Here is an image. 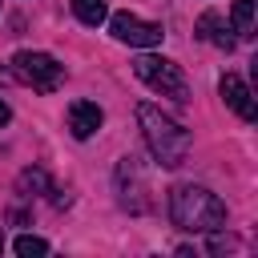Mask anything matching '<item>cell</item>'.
Instances as JSON below:
<instances>
[{"label": "cell", "mask_w": 258, "mask_h": 258, "mask_svg": "<svg viewBox=\"0 0 258 258\" xmlns=\"http://www.w3.org/2000/svg\"><path fill=\"white\" fill-rule=\"evenodd\" d=\"M169 218L185 234H210L226 226V202L206 185H173L169 194Z\"/></svg>", "instance_id": "1"}, {"label": "cell", "mask_w": 258, "mask_h": 258, "mask_svg": "<svg viewBox=\"0 0 258 258\" xmlns=\"http://www.w3.org/2000/svg\"><path fill=\"white\" fill-rule=\"evenodd\" d=\"M137 121H141L145 145H149V153H153V161H157V165H165V169L185 165L189 145H194L189 129H181V125H177L169 113H161L157 105H137Z\"/></svg>", "instance_id": "2"}, {"label": "cell", "mask_w": 258, "mask_h": 258, "mask_svg": "<svg viewBox=\"0 0 258 258\" xmlns=\"http://www.w3.org/2000/svg\"><path fill=\"white\" fill-rule=\"evenodd\" d=\"M12 73H16L24 85H32L36 93H56L60 81H64V64H60L56 56L32 52V48H24V52L12 56Z\"/></svg>", "instance_id": "3"}, {"label": "cell", "mask_w": 258, "mask_h": 258, "mask_svg": "<svg viewBox=\"0 0 258 258\" xmlns=\"http://www.w3.org/2000/svg\"><path fill=\"white\" fill-rule=\"evenodd\" d=\"M133 73L153 89V93H161V97H173V101H189V89H185V77H181V69L173 64V60H165V56H137L133 60Z\"/></svg>", "instance_id": "4"}, {"label": "cell", "mask_w": 258, "mask_h": 258, "mask_svg": "<svg viewBox=\"0 0 258 258\" xmlns=\"http://www.w3.org/2000/svg\"><path fill=\"white\" fill-rule=\"evenodd\" d=\"M109 32L121 40V44H133V48H153V44H161V24H153V20H141V16H133V12H113L109 16Z\"/></svg>", "instance_id": "5"}, {"label": "cell", "mask_w": 258, "mask_h": 258, "mask_svg": "<svg viewBox=\"0 0 258 258\" xmlns=\"http://www.w3.org/2000/svg\"><path fill=\"white\" fill-rule=\"evenodd\" d=\"M218 93H222V101H226L242 121H254V117H258V109H254V93H250V85H246L238 73H226V77L218 81Z\"/></svg>", "instance_id": "6"}, {"label": "cell", "mask_w": 258, "mask_h": 258, "mask_svg": "<svg viewBox=\"0 0 258 258\" xmlns=\"http://www.w3.org/2000/svg\"><path fill=\"white\" fill-rule=\"evenodd\" d=\"M101 121H105V113H101V105L97 101H73L69 105V129H73V137H93L97 129H101Z\"/></svg>", "instance_id": "7"}, {"label": "cell", "mask_w": 258, "mask_h": 258, "mask_svg": "<svg viewBox=\"0 0 258 258\" xmlns=\"http://www.w3.org/2000/svg\"><path fill=\"white\" fill-rule=\"evenodd\" d=\"M198 36L206 44H214V48H234V36H230V28H226V20L218 12H202L198 16Z\"/></svg>", "instance_id": "8"}, {"label": "cell", "mask_w": 258, "mask_h": 258, "mask_svg": "<svg viewBox=\"0 0 258 258\" xmlns=\"http://www.w3.org/2000/svg\"><path fill=\"white\" fill-rule=\"evenodd\" d=\"M230 32L254 36V0H234V8H230Z\"/></svg>", "instance_id": "9"}, {"label": "cell", "mask_w": 258, "mask_h": 258, "mask_svg": "<svg viewBox=\"0 0 258 258\" xmlns=\"http://www.w3.org/2000/svg\"><path fill=\"white\" fill-rule=\"evenodd\" d=\"M73 12H77V20H81V24L97 28V24L109 16V0H73Z\"/></svg>", "instance_id": "10"}, {"label": "cell", "mask_w": 258, "mask_h": 258, "mask_svg": "<svg viewBox=\"0 0 258 258\" xmlns=\"http://www.w3.org/2000/svg\"><path fill=\"white\" fill-rule=\"evenodd\" d=\"M12 250H16L20 258H40V254H48V242L36 238V234H20V238L12 242Z\"/></svg>", "instance_id": "11"}, {"label": "cell", "mask_w": 258, "mask_h": 258, "mask_svg": "<svg viewBox=\"0 0 258 258\" xmlns=\"http://www.w3.org/2000/svg\"><path fill=\"white\" fill-rule=\"evenodd\" d=\"M20 189H48V177L40 169H24L20 173Z\"/></svg>", "instance_id": "12"}, {"label": "cell", "mask_w": 258, "mask_h": 258, "mask_svg": "<svg viewBox=\"0 0 258 258\" xmlns=\"http://www.w3.org/2000/svg\"><path fill=\"white\" fill-rule=\"evenodd\" d=\"M8 117H12V109H8V101L0 97V125H8Z\"/></svg>", "instance_id": "13"}, {"label": "cell", "mask_w": 258, "mask_h": 258, "mask_svg": "<svg viewBox=\"0 0 258 258\" xmlns=\"http://www.w3.org/2000/svg\"><path fill=\"white\" fill-rule=\"evenodd\" d=\"M0 250H4V234H0Z\"/></svg>", "instance_id": "14"}]
</instances>
